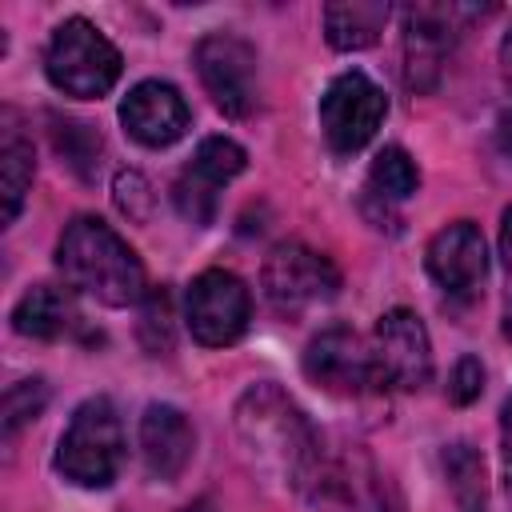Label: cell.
<instances>
[{
	"label": "cell",
	"mask_w": 512,
	"mask_h": 512,
	"mask_svg": "<svg viewBox=\"0 0 512 512\" xmlns=\"http://www.w3.org/2000/svg\"><path fill=\"white\" fill-rule=\"evenodd\" d=\"M236 432L260 468L276 472L284 484L300 492L320 488V476H324L320 436L308 424V416L276 384H252L240 396Z\"/></svg>",
	"instance_id": "1"
},
{
	"label": "cell",
	"mask_w": 512,
	"mask_h": 512,
	"mask_svg": "<svg viewBox=\"0 0 512 512\" xmlns=\"http://www.w3.org/2000/svg\"><path fill=\"white\" fill-rule=\"evenodd\" d=\"M56 264L64 280L108 308H128L144 300V264L100 216H76L56 244Z\"/></svg>",
	"instance_id": "2"
},
{
	"label": "cell",
	"mask_w": 512,
	"mask_h": 512,
	"mask_svg": "<svg viewBox=\"0 0 512 512\" xmlns=\"http://www.w3.org/2000/svg\"><path fill=\"white\" fill-rule=\"evenodd\" d=\"M124 464V428L108 396L84 400L56 444V468L80 488H108Z\"/></svg>",
	"instance_id": "3"
},
{
	"label": "cell",
	"mask_w": 512,
	"mask_h": 512,
	"mask_svg": "<svg viewBox=\"0 0 512 512\" xmlns=\"http://www.w3.org/2000/svg\"><path fill=\"white\" fill-rule=\"evenodd\" d=\"M44 72L56 92L76 100H100L120 80V52L92 20L72 16L52 32L44 52Z\"/></svg>",
	"instance_id": "4"
},
{
	"label": "cell",
	"mask_w": 512,
	"mask_h": 512,
	"mask_svg": "<svg viewBox=\"0 0 512 512\" xmlns=\"http://www.w3.org/2000/svg\"><path fill=\"white\" fill-rule=\"evenodd\" d=\"M260 284H264L268 304L280 316H300V312H308V308H316V304L336 296L340 272L324 252H316V248H308L300 240H284V244H276L268 252Z\"/></svg>",
	"instance_id": "5"
},
{
	"label": "cell",
	"mask_w": 512,
	"mask_h": 512,
	"mask_svg": "<svg viewBox=\"0 0 512 512\" xmlns=\"http://www.w3.org/2000/svg\"><path fill=\"white\" fill-rule=\"evenodd\" d=\"M388 116V96L364 72H340L320 96V128L336 156L360 152Z\"/></svg>",
	"instance_id": "6"
},
{
	"label": "cell",
	"mask_w": 512,
	"mask_h": 512,
	"mask_svg": "<svg viewBox=\"0 0 512 512\" xmlns=\"http://www.w3.org/2000/svg\"><path fill=\"white\" fill-rule=\"evenodd\" d=\"M248 316H252V296L240 276H232L224 268H208L188 284L184 324L196 344H204V348L236 344L248 328Z\"/></svg>",
	"instance_id": "7"
},
{
	"label": "cell",
	"mask_w": 512,
	"mask_h": 512,
	"mask_svg": "<svg viewBox=\"0 0 512 512\" xmlns=\"http://www.w3.org/2000/svg\"><path fill=\"white\" fill-rule=\"evenodd\" d=\"M196 72H200L204 92L212 96V104L224 116L244 120L256 108L260 68H256V48L244 36H236V32H208L196 44Z\"/></svg>",
	"instance_id": "8"
},
{
	"label": "cell",
	"mask_w": 512,
	"mask_h": 512,
	"mask_svg": "<svg viewBox=\"0 0 512 512\" xmlns=\"http://www.w3.org/2000/svg\"><path fill=\"white\" fill-rule=\"evenodd\" d=\"M304 376L332 392V396H364V392H380V376H376V360H372V344H364L352 328L332 324L324 332H316L304 348Z\"/></svg>",
	"instance_id": "9"
},
{
	"label": "cell",
	"mask_w": 512,
	"mask_h": 512,
	"mask_svg": "<svg viewBox=\"0 0 512 512\" xmlns=\"http://www.w3.org/2000/svg\"><path fill=\"white\" fill-rule=\"evenodd\" d=\"M372 360L380 376V392H416L432 376V344L416 312L392 308L376 320L372 332Z\"/></svg>",
	"instance_id": "10"
},
{
	"label": "cell",
	"mask_w": 512,
	"mask_h": 512,
	"mask_svg": "<svg viewBox=\"0 0 512 512\" xmlns=\"http://www.w3.org/2000/svg\"><path fill=\"white\" fill-rule=\"evenodd\" d=\"M244 164H248V156H244V148H240L236 140H228V136H208V140H200V148L192 152L188 168L180 172V180H176V188H172L176 212H180L188 224H196V228L212 224L220 188H224L232 176H240Z\"/></svg>",
	"instance_id": "11"
},
{
	"label": "cell",
	"mask_w": 512,
	"mask_h": 512,
	"mask_svg": "<svg viewBox=\"0 0 512 512\" xmlns=\"http://www.w3.org/2000/svg\"><path fill=\"white\" fill-rule=\"evenodd\" d=\"M428 276L452 300H472L488 272V248L472 220H452L428 240Z\"/></svg>",
	"instance_id": "12"
},
{
	"label": "cell",
	"mask_w": 512,
	"mask_h": 512,
	"mask_svg": "<svg viewBox=\"0 0 512 512\" xmlns=\"http://www.w3.org/2000/svg\"><path fill=\"white\" fill-rule=\"evenodd\" d=\"M456 8L444 4H416L404 12V80L416 92H428L456 44Z\"/></svg>",
	"instance_id": "13"
},
{
	"label": "cell",
	"mask_w": 512,
	"mask_h": 512,
	"mask_svg": "<svg viewBox=\"0 0 512 512\" xmlns=\"http://www.w3.org/2000/svg\"><path fill=\"white\" fill-rule=\"evenodd\" d=\"M120 124L128 128V136L144 148H168L176 144L188 124H192V112L184 104V96L164 84V80H140L124 104H120Z\"/></svg>",
	"instance_id": "14"
},
{
	"label": "cell",
	"mask_w": 512,
	"mask_h": 512,
	"mask_svg": "<svg viewBox=\"0 0 512 512\" xmlns=\"http://www.w3.org/2000/svg\"><path fill=\"white\" fill-rule=\"evenodd\" d=\"M196 448V432L188 424V416L172 404H148L140 416V456L144 468L156 480H176Z\"/></svg>",
	"instance_id": "15"
},
{
	"label": "cell",
	"mask_w": 512,
	"mask_h": 512,
	"mask_svg": "<svg viewBox=\"0 0 512 512\" xmlns=\"http://www.w3.org/2000/svg\"><path fill=\"white\" fill-rule=\"evenodd\" d=\"M12 328L28 340H60V336H72L80 328V312H76V300L72 292L56 288V284H36L28 288L16 308H12Z\"/></svg>",
	"instance_id": "16"
},
{
	"label": "cell",
	"mask_w": 512,
	"mask_h": 512,
	"mask_svg": "<svg viewBox=\"0 0 512 512\" xmlns=\"http://www.w3.org/2000/svg\"><path fill=\"white\" fill-rule=\"evenodd\" d=\"M388 16L392 8L384 0H340L324 8V36L340 52H360L380 40Z\"/></svg>",
	"instance_id": "17"
},
{
	"label": "cell",
	"mask_w": 512,
	"mask_h": 512,
	"mask_svg": "<svg viewBox=\"0 0 512 512\" xmlns=\"http://www.w3.org/2000/svg\"><path fill=\"white\" fill-rule=\"evenodd\" d=\"M32 176H36V156H32V144L16 132V128H4V144H0V188H4V224H12L24 208V196L32 188Z\"/></svg>",
	"instance_id": "18"
},
{
	"label": "cell",
	"mask_w": 512,
	"mask_h": 512,
	"mask_svg": "<svg viewBox=\"0 0 512 512\" xmlns=\"http://www.w3.org/2000/svg\"><path fill=\"white\" fill-rule=\"evenodd\" d=\"M444 476L452 488V500L460 512H484L488 492H484V460L468 440H456L444 448Z\"/></svg>",
	"instance_id": "19"
},
{
	"label": "cell",
	"mask_w": 512,
	"mask_h": 512,
	"mask_svg": "<svg viewBox=\"0 0 512 512\" xmlns=\"http://www.w3.org/2000/svg\"><path fill=\"white\" fill-rule=\"evenodd\" d=\"M420 188V168L416 160L404 152V148H380L372 168H368V192L380 196L384 204H396V200H408L412 192Z\"/></svg>",
	"instance_id": "20"
},
{
	"label": "cell",
	"mask_w": 512,
	"mask_h": 512,
	"mask_svg": "<svg viewBox=\"0 0 512 512\" xmlns=\"http://www.w3.org/2000/svg\"><path fill=\"white\" fill-rule=\"evenodd\" d=\"M48 400V388L44 380H16L8 392H4V436H16L20 424L36 420L40 408Z\"/></svg>",
	"instance_id": "21"
},
{
	"label": "cell",
	"mask_w": 512,
	"mask_h": 512,
	"mask_svg": "<svg viewBox=\"0 0 512 512\" xmlns=\"http://www.w3.org/2000/svg\"><path fill=\"white\" fill-rule=\"evenodd\" d=\"M480 392H484V364H480L476 356H460L456 368H452V376H448V400L464 408V404H472Z\"/></svg>",
	"instance_id": "22"
},
{
	"label": "cell",
	"mask_w": 512,
	"mask_h": 512,
	"mask_svg": "<svg viewBox=\"0 0 512 512\" xmlns=\"http://www.w3.org/2000/svg\"><path fill=\"white\" fill-rule=\"evenodd\" d=\"M148 204H152L148 180H144L140 172H120V176H116V208H120L128 220H144V216H148Z\"/></svg>",
	"instance_id": "23"
},
{
	"label": "cell",
	"mask_w": 512,
	"mask_h": 512,
	"mask_svg": "<svg viewBox=\"0 0 512 512\" xmlns=\"http://www.w3.org/2000/svg\"><path fill=\"white\" fill-rule=\"evenodd\" d=\"M500 460H504V492L512 500V396L500 408Z\"/></svg>",
	"instance_id": "24"
},
{
	"label": "cell",
	"mask_w": 512,
	"mask_h": 512,
	"mask_svg": "<svg viewBox=\"0 0 512 512\" xmlns=\"http://www.w3.org/2000/svg\"><path fill=\"white\" fill-rule=\"evenodd\" d=\"M500 260H504V280L512 296V208H504V220H500Z\"/></svg>",
	"instance_id": "25"
},
{
	"label": "cell",
	"mask_w": 512,
	"mask_h": 512,
	"mask_svg": "<svg viewBox=\"0 0 512 512\" xmlns=\"http://www.w3.org/2000/svg\"><path fill=\"white\" fill-rule=\"evenodd\" d=\"M496 148H500L504 160L512 164V108H504L500 120H496Z\"/></svg>",
	"instance_id": "26"
},
{
	"label": "cell",
	"mask_w": 512,
	"mask_h": 512,
	"mask_svg": "<svg viewBox=\"0 0 512 512\" xmlns=\"http://www.w3.org/2000/svg\"><path fill=\"white\" fill-rule=\"evenodd\" d=\"M500 72H504V80L512 84V24H508V32H504V40H500Z\"/></svg>",
	"instance_id": "27"
},
{
	"label": "cell",
	"mask_w": 512,
	"mask_h": 512,
	"mask_svg": "<svg viewBox=\"0 0 512 512\" xmlns=\"http://www.w3.org/2000/svg\"><path fill=\"white\" fill-rule=\"evenodd\" d=\"M184 512H212V504H208V500H200V504H192V508H184Z\"/></svg>",
	"instance_id": "28"
}]
</instances>
